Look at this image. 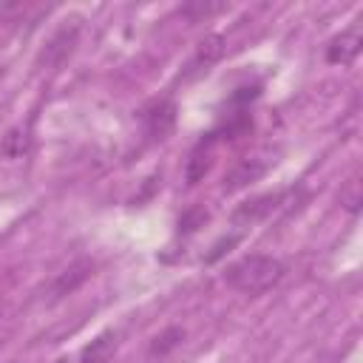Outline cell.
I'll return each instance as SVG.
<instances>
[{
  "instance_id": "cell-1",
  "label": "cell",
  "mask_w": 363,
  "mask_h": 363,
  "mask_svg": "<svg viewBox=\"0 0 363 363\" xmlns=\"http://www.w3.org/2000/svg\"><path fill=\"white\" fill-rule=\"evenodd\" d=\"M284 272H286L284 261L255 252V255H244V258L227 264L224 284L241 295H261V292L272 289L284 278Z\"/></svg>"
},
{
  "instance_id": "cell-2",
  "label": "cell",
  "mask_w": 363,
  "mask_h": 363,
  "mask_svg": "<svg viewBox=\"0 0 363 363\" xmlns=\"http://www.w3.org/2000/svg\"><path fill=\"white\" fill-rule=\"evenodd\" d=\"M272 162H275V159H272V153H267V150H252V153L235 159V162L227 167V173H224L221 190H224V193H235V190L250 187L252 182H258V179H264V176L269 173Z\"/></svg>"
},
{
  "instance_id": "cell-3",
  "label": "cell",
  "mask_w": 363,
  "mask_h": 363,
  "mask_svg": "<svg viewBox=\"0 0 363 363\" xmlns=\"http://www.w3.org/2000/svg\"><path fill=\"white\" fill-rule=\"evenodd\" d=\"M286 196H289V190H275V193H264V196H255V199H250V201H241V204L233 210V224L238 227L235 233H241L244 227H250V224H255V221L269 218V216L284 204Z\"/></svg>"
},
{
  "instance_id": "cell-4",
  "label": "cell",
  "mask_w": 363,
  "mask_h": 363,
  "mask_svg": "<svg viewBox=\"0 0 363 363\" xmlns=\"http://www.w3.org/2000/svg\"><path fill=\"white\" fill-rule=\"evenodd\" d=\"M94 269H96V264H94L91 258H77L74 264H68V267L51 281V286H48V298H51V301H60V298L77 292V289L94 275Z\"/></svg>"
},
{
  "instance_id": "cell-5",
  "label": "cell",
  "mask_w": 363,
  "mask_h": 363,
  "mask_svg": "<svg viewBox=\"0 0 363 363\" xmlns=\"http://www.w3.org/2000/svg\"><path fill=\"white\" fill-rule=\"evenodd\" d=\"M221 54H224V37H221V34H210L207 40H201V43L196 45L193 57L187 60V65H184V71H182V79H196V77L207 74L210 65L221 60Z\"/></svg>"
},
{
  "instance_id": "cell-6",
  "label": "cell",
  "mask_w": 363,
  "mask_h": 363,
  "mask_svg": "<svg viewBox=\"0 0 363 363\" xmlns=\"http://www.w3.org/2000/svg\"><path fill=\"white\" fill-rule=\"evenodd\" d=\"M176 102L173 99H153L145 111H142V119H145V128L153 139H167L176 128Z\"/></svg>"
},
{
  "instance_id": "cell-7",
  "label": "cell",
  "mask_w": 363,
  "mask_h": 363,
  "mask_svg": "<svg viewBox=\"0 0 363 363\" xmlns=\"http://www.w3.org/2000/svg\"><path fill=\"white\" fill-rule=\"evenodd\" d=\"M360 45H363V28L354 23L349 26L346 31L335 34L326 45V62L329 65H349L357 54H360Z\"/></svg>"
},
{
  "instance_id": "cell-8",
  "label": "cell",
  "mask_w": 363,
  "mask_h": 363,
  "mask_svg": "<svg viewBox=\"0 0 363 363\" xmlns=\"http://www.w3.org/2000/svg\"><path fill=\"white\" fill-rule=\"evenodd\" d=\"M77 37H79V26H77V20H71V26H68V23L60 26V28L54 31V37L45 43V48L40 51L37 62H40V65H60V62L74 51Z\"/></svg>"
},
{
  "instance_id": "cell-9",
  "label": "cell",
  "mask_w": 363,
  "mask_h": 363,
  "mask_svg": "<svg viewBox=\"0 0 363 363\" xmlns=\"http://www.w3.org/2000/svg\"><path fill=\"white\" fill-rule=\"evenodd\" d=\"M216 142H218V136H216V133H207V136L193 147V153H190V159H187V167H184L187 184H199V182L210 173L213 156H216Z\"/></svg>"
},
{
  "instance_id": "cell-10",
  "label": "cell",
  "mask_w": 363,
  "mask_h": 363,
  "mask_svg": "<svg viewBox=\"0 0 363 363\" xmlns=\"http://www.w3.org/2000/svg\"><path fill=\"white\" fill-rule=\"evenodd\" d=\"M116 349H119V332L105 329L79 352V363H108L116 354Z\"/></svg>"
},
{
  "instance_id": "cell-11",
  "label": "cell",
  "mask_w": 363,
  "mask_h": 363,
  "mask_svg": "<svg viewBox=\"0 0 363 363\" xmlns=\"http://www.w3.org/2000/svg\"><path fill=\"white\" fill-rule=\"evenodd\" d=\"M184 335H187V332H184L182 326H164L159 335L150 337V343H147V357H153V360H156V357H159V360L167 357L173 349L182 346Z\"/></svg>"
},
{
  "instance_id": "cell-12",
  "label": "cell",
  "mask_w": 363,
  "mask_h": 363,
  "mask_svg": "<svg viewBox=\"0 0 363 363\" xmlns=\"http://www.w3.org/2000/svg\"><path fill=\"white\" fill-rule=\"evenodd\" d=\"M207 218H210V213L196 204V207H190V210H184L179 216V233H196L199 227H204Z\"/></svg>"
},
{
  "instance_id": "cell-13",
  "label": "cell",
  "mask_w": 363,
  "mask_h": 363,
  "mask_svg": "<svg viewBox=\"0 0 363 363\" xmlns=\"http://www.w3.org/2000/svg\"><path fill=\"white\" fill-rule=\"evenodd\" d=\"M224 9H227V3H201V0H196V3H184L182 14L190 17V20H201V17H210V14L224 11Z\"/></svg>"
},
{
  "instance_id": "cell-14",
  "label": "cell",
  "mask_w": 363,
  "mask_h": 363,
  "mask_svg": "<svg viewBox=\"0 0 363 363\" xmlns=\"http://www.w3.org/2000/svg\"><path fill=\"white\" fill-rule=\"evenodd\" d=\"M26 147H28L26 133H23L20 128H11V130L6 133V139H3V153H6V156H11V159H17V156H23V153H26Z\"/></svg>"
},
{
  "instance_id": "cell-15",
  "label": "cell",
  "mask_w": 363,
  "mask_h": 363,
  "mask_svg": "<svg viewBox=\"0 0 363 363\" xmlns=\"http://www.w3.org/2000/svg\"><path fill=\"white\" fill-rule=\"evenodd\" d=\"M241 241V233H230V235H224V238H218L213 247H210V252L204 255V264H216L218 258H224L235 244Z\"/></svg>"
},
{
  "instance_id": "cell-16",
  "label": "cell",
  "mask_w": 363,
  "mask_h": 363,
  "mask_svg": "<svg viewBox=\"0 0 363 363\" xmlns=\"http://www.w3.org/2000/svg\"><path fill=\"white\" fill-rule=\"evenodd\" d=\"M360 182L357 179H352V182H346V187L340 190V204L349 210V213H357L360 210Z\"/></svg>"
},
{
  "instance_id": "cell-17",
  "label": "cell",
  "mask_w": 363,
  "mask_h": 363,
  "mask_svg": "<svg viewBox=\"0 0 363 363\" xmlns=\"http://www.w3.org/2000/svg\"><path fill=\"white\" fill-rule=\"evenodd\" d=\"M0 74H3V65H0Z\"/></svg>"
}]
</instances>
